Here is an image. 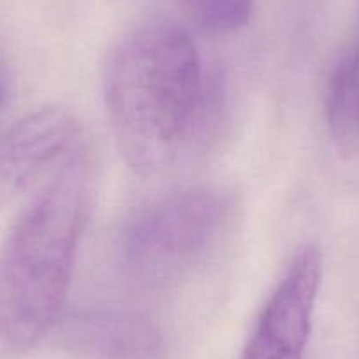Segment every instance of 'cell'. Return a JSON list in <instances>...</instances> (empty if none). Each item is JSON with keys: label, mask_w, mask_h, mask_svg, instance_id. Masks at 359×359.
Listing matches in <instances>:
<instances>
[{"label": "cell", "mask_w": 359, "mask_h": 359, "mask_svg": "<svg viewBox=\"0 0 359 359\" xmlns=\"http://www.w3.org/2000/svg\"><path fill=\"white\" fill-rule=\"evenodd\" d=\"M227 203L212 189H185L141 206L123 224L118 259L126 275L161 287L187 275L215 247Z\"/></svg>", "instance_id": "3957f363"}, {"label": "cell", "mask_w": 359, "mask_h": 359, "mask_svg": "<svg viewBox=\"0 0 359 359\" xmlns=\"http://www.w3.org/2000/svg\"><path fill=\"white\" fill-rule=\"evenodd\" d=\"M326 118L334 148L345 157L359 154V39L330 79Z\"/></svg>", "instance_id": "52a82bcc"}, {"label": "cell", "mask_w": 359, "mask_h": 359, "mask_svg": "<svg viewBox=\"0 0 359 359\" xmlns=\"http://www.w3.org/2000/svg\"><path fill=\"white\" fill-rule=\"evenodd\" d=\"M9 94H11V85H9L8 69L4 67V64L0 60V115H2L4 108L8 106Z\"/></svg>", "instance_id": "9c48e42d"}, {"label": "cell", "mask_w": 359, "mask_h": 359, "mask_svg": "<svg viewBox=\"0 0 359 359\" xmlns=\"http://www.w3.org/2000/svg\"><path fill=\"white\" fill-rule=\"evenodd\" d=\"M217 85L191 34L154 18L113 50L104 74V106L116 148L133 171L171 165L206 130Z\"/></svg>", "instance_id": "6da1fadb"}, {"label": "cell", "mask_w": 359, "mask_h": 359, "mask_svg": "<svg viewBox=\"0 0 359 359\" xmlns=\"http://www.w3.org/2000/svg\"><path fill=\"white\" fill-rule=\"evenodd\" d=\"M320 282L323 254L305 245L266 299L241 359L305 358Z\"/></svg>", "instance_id": "277c9868"}, {"label": "cell", "mask_w": 359, "mask_h": 359, "mask_svg": "<svg viewBox=\"0 0 359 359\" xmlns=\"http://www.w3.org/2000/svg\"><path fill=\"white\" fill-rule=\"evenodd\" d=\"M205 29L229 32L243 27L252 15L254 0H182Z\"/></svg>", "instance_id": "ba28073f"}, {"label": "cell", "mask_w": 359, "mask_h": 359, "mask_svg": "<svg viewBox=\"0 0 359 359\" xmlns=\"http://www.w3.org/2000/svg\"><path fill=\"white\" fill-rule=\"evenodd\" d=\"M53 331L58 345L76 359L165 358L162 331L129 310H81L58 320Z\"/></svg>", "instance_id": "8992f818"}, {"label": "cell", "mask_w": 359, "mask_h": 359, "mask_svg": "<svg viewBox=\"0 0 359 359\" xmlns=\"http://www.w3.org/2000/svg\"><path fill=\"white\" fill-rule=\"evenodd\" d=\"M92 184L88 155L74 154L9 229L0 247V359L25 355L62 319Z\"/></svg>", "instance_id": "7a4b0ae2"}, {"label": "cell", "mask_w": 359, "mask_h": 359, "mask_svg": "<svg viewBox=\"0 0 359 359\" xmlns=\"http://www.w3.org/2000/svg\"><path fill=\"white\" fill-rule=\"evenodd\" d=\"M79 123L64 108H43L0 133V212L71 148Z\"/></svg>", "instance_id": "5b68a950"}]
</instances>
